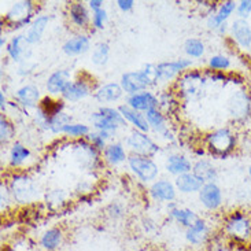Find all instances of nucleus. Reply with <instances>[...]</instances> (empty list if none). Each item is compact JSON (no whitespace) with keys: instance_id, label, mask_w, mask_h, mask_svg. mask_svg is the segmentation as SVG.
I'll list each match as a JSON object with an SVG mask.
<instances>
[{"instance_id":"nucleus-1","label":"nucleus","mask_w":251,"mask_h":251,"mask_svg":"<svg viewBox=\"0 0 251 251\" xmlns=\"http://www.w3.org/2000/svg\"><path fill=\"white\" fill-rule=\"evenodd\" d=\"M223 235L235 246H251V213L231 211L223 221Z\"/></svg>"},{"instance_id":"nucleus-2","label":"nucleus","mask_w":251,"mask_h":251,"mask_svg":"<svg viewBox=\"0 0 251 251\" xmlns=\"http://www.w3.org/2000/svg\"><path fill=\"white\" fill-rule=\"evenodd\" d=\"M206 152L216 159H225L238 147V137L229 128H218L204 136Z\"/></svg>"},{"instance_id":"nucleus-3","label":"nucleus","mask_w":251,"mask_h":251,"mask_svg":"<svg viewBox=\"0 0 251 251\" xmlns=\"http://www.w3.org/2000/svg\"><path fill=\"white\" fill-rule=\"evenodd\" d=\"M207 81L206 75L201 70H188L176 80L175 92L180 100L195 102L204 95Z\"/></svg>"},{"instance_id":"nucleus-4","label":"nucleus","mask_w":251,"mask_h":251,"mask_svg":"<svg viewBox=\"0 0 251 251\" xmlns=\"http://www.w3.org/2000/svg\"><path fill=\"white\" fill-rule=\"evenodd\" d=\"M158 75H156V65L147 63L146 66L136 72H128L121 75L120 85L123 87L126 96L139 94L143 91H149L151 87L158 84Z\"/></svg>"},{"instance_id":"nucleus-5","label":"nucleus","mask_w":251,"mask_h":251,"mask_svg":"<svg viewBox=\"0 0 251 251\" xmlns=\"http://www.w3.org/2000/svg\"><path fill=\"white\" fill-rule=\"evenodd\" d=\"M89 121L94 130L98 132H107L114 135L120 128H123L126 125V121L124 120L123 114L120 113L118 107H110V106H102L99 109L94 111Z\"/></svg>"},{"instance_id":"nucleus-6","label":"nucleus","mask_w":251,"mask_h":251,"mask_svg":"<svg viewBox=\"0 0 251 251\" xmlns=\"http://www.w3.org/2000/svg\"><path fill=\"white\" fill-rule=\"evenodd\" d=\"M7 184L11 191L14 201L18 203H30L39 195V188L33 181V178H30L26 175H22V173L13 175Z\"/></svg>"},{"instance_id":"nucleus-7","label":"nucleus","mask_w":251,"mask_h":251,"mask_svg":"<svg viewBox=\"0 0 251 251\" xmlns=\"http://www.w3.org/2000/svg\"><path fill=\"white\" fill-rule=\"evenodd\" d=\"M34 14V3L32 0H21L15 1L13 6L8 8L4 15V24L11 29H22L26 25H30Z\"/></svg>"},{"instance_id":"nucleus-8","label":"nucleus","mask_w":251,"mask_h":251,"mask_svg":"<svg viewBox=\"0 0 251 251\" xmlns=\"http://www.w3.org/2000/svg\"><path fill=\"white\" fill-rule=\"evenodd\" d=\"M125 146L130 151V154L150 156V158H154L161 150L158 143L151 136H149V133H144V132L136 130V129H133L126 136Z\"/></svg>"},{"instance_id":"nucleus-9","label":"nucleus","mask_w":251,"mask_h":251,"mask_svg":"<svg viewBox=\"0 0 251 251\" xmlns=\"http://www.w3.org/2000/svg\"><path fill=\"white\" fill-rule=\"evenodd\" d=\"M128 166L136 178L142 183H154L159 175V168L156 162L150 156L130 154L128 156Z\"/></svg>"},{"instance_id":"nucleus-10","label":"nucleus","mask_w":251,"mask_h":251,"mask_svg":"<svg viewBox=\"0 0 251 251\" xmlns=\"http://www.w3.org/2000/svg\"><path fill=\"white\" fill-rule=\"evenodd\" d=\"M228 114L235 123H245L251 118V94L247 89L235 91L228 99Z\"/></svg>"},{"instance_id":"nucleus-11","label":"nucleus","mask_w":251,"mask_h":251,"mask_svg":"<svg viewBox=\"0 0 251 251\" xmlns=\"http://www.w3.org/2000/svg\"><path fill=\"white\" fill-rule=\"evenodd\" d=\"M192 66V59L190 58H178L176 61L161 62L156 65V75H158V81L159 82H172L177 80L188 69Z\"/></svg>"},{"instance_id":"nucleus-12","label":"nucleus","mask_w":251,"mask_h":251,"mask_svg":"<svg viewBox=\"0 0 251 251\" xmlns=\"http://www.w3.org/2000/svg\"><path fill=\"white\" fill-rule=\"evenodd\" d=\"M75 144L78 147H75V158L84 169L95 170L102 165L100 159V151L96 150L92 144H89L85 139L77 140Z\"/></svg>"},{"instance_id":"nucleus-13","label":"nucleus","mask_w":251,"mask_h":251,"mask_svg":"<svg viewBox=\"0 0 251 251\" xmlns=\"http://www.w3.org/2000/svg\"><path fill=\"white\" fill-rule=\"evenodd\" d=\"M199 202L206 210L217 211L224 203V194L217 183L203 184V187L198 192Z\"/></svg>"},{"instance_id":"nucleus-14","label":"nucleus","mask_w":251,"mask_h":251,"mask_svg":"<svg viewBox=\"0 0 251 251\" xmlns=\"http://www.w3.org/2000/svg\"><path fill=\"white\" fill-rule=\"evenodd\" d=\"M146 118L150 125V130H152L154 133L159 135L163 140L172 142L175 140V135L172 132L169 126V118L163 114L159 109H152L146 113Z\"/></svg>"},{"instance_id":"nucleus-15","label":"nucleus","mask_w":251,"mask_h":251,"mask_svg":"<svg viewBox=\"0 0 251 251\" xmlns=\"http://www.w3.org/2000/svg\"><path fill=\"white\" fill-rule=\"evenodd\" d=\"M149 194L155 202L170 203V202L176 201L177 188L175 183H172L168 178H158L154 183H151Z\"/></svg>"},{"instance_id":"nucleus-16","label":"nucleus","mask_w":251,"mask_h":251,"mask_svg":"<svg viewBox=\"0 0 251 251\" xmlns=\"http://www.w3.org/2000/svg\"><path fill=\"white\" fill-rule=\"evenodd\" d=\"M211 238H213V235H211L210 225L207 224V221L202 217L188 229H185V240L195 247L209 245Z\"/></svg>"},{"instance_id":"nucleus-17","label":"nucleus","mask_w":251,"mask_h":251,"mask_svg":"<svg viewBox=\"0 0 251 251\" xmlns=\"http://www.w3.org/2000/svg\"><path fill=\"white\" fill-rule=\"evenodd\" d=\"M15 102L20 104L24 110H36L40 106L41 95L40 89L33 84H25L18 88L14 94Z\"/></svg>"},{"instance_id":"nucleus-18","label":"nucleus","mask_w":251,"mask_h":251,"mask_svg":"<svg viewBox=\"0 0 251 251\" xmlns=\"http://www.w3.org/2000/svg\"><path fill=\"white\" fill-rule=\"evenodd\" d=\"M92 92H95L91 82L84 78H77L75 81H70L63 89L61 98L65 102H80L82 99L88 98Z\"/></svg>"},{"instance_id":"nucleus-19","label":"nucleus","mask_w":251,"mask_h":251,"mask_svg":"<svg viewBox=\"0 0 251 251\" xmlns=\"http://www.w3.org/2000/svg\"><path fill=\"white\" fill-rule=\"evenodd\" d=\"M229 36L240 50L249 51L251 48V25L247 20L236 18L232 21Z\"/></svg>"},{"instance_id":"nucleus-20","label":"nucleus","mask_w":251,"mask_h":251,"mask_svg":"<svg viewBox=\"0 0 251 251\" xmlns=\"http://www.w3.org/2000/svg\"><path fill=\"white\" fill-rule=\"evenodd\" d=\"M6 52L11 61L24 63L29 61V58L32 56V48L25 39V34H18L8 41Z\"/></svg>"},{"instance_id":"nucleus-21","label":"nucleus","mask_w":251,"mask_h":251,"mask_svg":"<svg viewBox=\"0 0 251 251\" xmlns=\"http://www.w3.org/2000/svg\"><path fill=\"white\" fill-rule=\"evenodd\" d=\"M125 104L129 106L130 109L146 114L150 110L158 109V96L154 92H151L150 89L149 91H143L139 94L126 96Z\"/></svg>"},{"instance_id":"nucleus-22","label":"nucleus","mask_w":251,"mask_h":251,"mask_svg":"<svg viewBox=\"0 0 251 251\" xmlns=\"http://www.w3.org/2000/svg\"><path fill=\"white\" fill-rule=\"evenodd\" d=\"M236 7H238V1H233V0H225L223 3H220L217 11L207 17V21H206L207 27L217 32L218 27L223 26L224 24H228V20L236 13Z\"/></svg>"},{"instance_id":"nucleus-23","label":"nucleus","mask_w":251,"mask_h":251,"mask_svg":"<svg viewBox=\"0 0 251 251\" xmlns=\"http://www.w3.org/2000/svg\"><path fill=\"white\" fill-rule=\"evenodd\" d=\"M69 21L78 29H87L91 25L92 14L89 7L82 1H73L70 3L68 10Z\"/></svg>"},{"instance_id":"nucleus-24","label":"nucleus","mask_w":251,"mask_h":251,"mask_svg":"<svg viewBox=\"0 0 251 251\" xmlns=\"http://www.w3.org/2000/svg\"><path fill=\"white\" fill-rule=\"evenodd\" d=\"M70 70L68 69H59L55 70L54 73L48 75L47 81H46V91L50 96H61L63 89L66 88L69 82L72 81L70 78Z\"/></svg>"},{"instance_id":"nucleus-25","label":"nucleus","mask_w":251,"mask_h":251,"mask_svg":"<svg viewBox=\"0 0 251 251\" xmlns=\"http://www.w3.org/2000/svg\"><path fill=\"white\" fill-rule=\"evenodd\" d=\"M124 89L120 85V82H107L98 87L94 92V98L99 103H116L124 96Z\"/></svg>"},{"instance_id":"nucleus-26","label":"nucleus","mask_w":251,"mask_h":251,"mask_svg":"<svg viewBox=\"0 0 251 251\" xmlns=\"http://www.w3.org/2000/svg\"><path fill=\"white\" fill-rule=\"evenodd\" d=\"M89 50H91V40L88 36L84 33L72 36L62 46L63 54H66L68 56H78V55L88 52Z\"/></svg>"},{"instance_id":"nucleus-27","label":"nucleus","mask_w":251,"mask_h":251,"mask_svg":"<svg viewBox=\"0 0 251 251\" xmlns=\"http://www.w3.org/2000/svg\"><path fill=\"white\" fill-rule=\"evenodd\" d=\"M192 166H194V163L191 162V159L188 156L175 152V154H170L168 156L165 169L172 176L178 177L181 176V175H185V173H191L192 172Z\"/></svg>"},{"instance_id":"nucleus-28","label":"nucleus","mask_w":251,"mask_h":251,"mask_svg":"<svg viewBox=\"0 0 251 251\" xmlns=\"http://www.w3.org/2000/svg\"><path fill=\"white\" fill-rule=\"evenodd\" d=\"M192 173L203 184L216 183L218 177V170L216 165L207 158H201L192 166Z\"/></svg>"},{"instance_id":"nucleus-29","label":"nucleus","mask_w":251,"mask_h":251,"mask_svg":"<svg viewBox=\"0 0 251 251\" xmlns=\"http://www.w3.org/2000/svg\"><path fill=\"white\" fill-rule=\"evenodd\" d=\"M103 161L110 166H120L124 162H128V152L123 143H109L102 152Z\"/></svg>"},{"instance_id":"nucleus-30","label":"nucleus","mask_w":251,"mask_h":251,"mask_svg":"<svg viewBox=\"0 0 251 251\" xmlns=\"http://www.w3.org/2000/svg\"><path fill=\"white\" fill-rule=\"evenodd\" d=\"M168 209H169V217L175 220L177 224L184 226L185 229H188L201 218L194 210L187 209V207H178L173 202L168 203Z\"/></svg>"},{"instance_id":"nucleus-31","label":"nucleus","mask_w":251,"mask_h":251,"mask_svg":"<svg viewBox=\"0 0 251 251\" xmlns=\"http://www.w3.org/2000/svg\"><path fill=\"white\" fill-rule=\"evenodd\" d=\"M158 109L168 118L176 116L180 110V99L175 89H166L158 95Z\"/></svg>"},{"instance_id":"nucleus-32","label":"nucleus","mask_w":251,"mask_h":251,"mask_svg":"<svg viewBox=\"0 0 251 251\" xmlns=\"http://www.w3.org/2000/svg\"><path fill=\"white\" fill-rule=\"evenodd\" d=\"M118 110H120V113L123 114L124 120L126 121V124L132 125L133 129L140 130V132H144V133H149L150 125L149 123H147L146 114H143V113H139V111H136V110L130 109L126 104L118 106Z\"/></svg>"},{"instance_id":"nucleus-33","label":"nucleus","mask_w":251,"mask_h":251,"mask_svg":"<svg viewBox=\"0 0 251 251\" xmlns=\"http://www.w3.org/2000/svg\"><path fill=\"white\" fill-rule=\"evenodd\" d=\"M30 156H32V151L27 146L21 142H14L8 151V165L14 169L22 168L30 159Z\"/></svg>"},{"instance_id":"nucleus-34","label":"nucleus","mask_w":251,"mask_h":251,"mask_svg":"<svg viewBox=\"0 0 251 251\" xmlns=\"http://www.w3.org/2000/svg\"><path fill=\"white\" fill-rule=\"evenodd\" d=\"M48 24H50V17L48 15L40 14V15L34 17V20L32 21V24L29 25L26 33H25V39H26V41L30 46L37 44L41 40L43 34H44L46 29H47Z\"/></svg>"},{"instance_id":"nucleus-35","label":"nucleus","mask_w":251,"mask_h":251,"mask_svg":"<svg viewBox=\"0 0 251 251\" xmlns=\"http://www.w3.org/2000/svg\"><path fill=\"white\" fill-rule=\"evenodd\" d=\"M63 231L59 226L48 228L47 231L41 233L39 245L44 251H56L63 243Z\"/></svg>"},{"instance_id":"nucleus-36","label":"nucleus","mask_w":251,"mask_h":251,"mask_svg":"<svg viewBox=\"0 0 251 251\" xmlns=\"http://www.w3.org/2000/svg\"><path fill=\"white\" fill-rule=\"evenodd\" d=\"M175 185L181 194H197L203 187V183L192 172L175 177Z\"/></svg>"},{"instance_id":"nucleus-37","label":"nucleus","mask_w":251,"mask_h":251,"mask_svg":"<svg viewBox=\"0 0 251 251\" xmlns=\"http://www.w3.org/2000/svg\"><path fill=\"white\" fill-rule=\"evenodd\" d=\"M184 52L188 58H194V59H199L202 58L206 52V46L204 43L201 39H197V37H191V39H187L185 43H184Z\"/></svg>"},{"instance_id":"nucleus-38","label":"nucleus","mask_w":251,"mask_h":251,"mask_svg":"<svg viewBox=\"0 0 251 251\" xmlns=\"http://www.w3.org/2000/svg\"><path fill=\"white\" fill-rule=\"evenodd\" d=\"M110 58V46L106 41L98 43L91 54V61L96 66H104Z\"/></svg>"},{"instance_id":"nucleus-39","label":"nucleus","mask_w":251,"mask_h":251,"mask_svg":"<svg viewBox=\"0 0 251 251\" xmlns=\"http://www.w3.org/2000/svg\"><path fill=\"white\" fill-rule=\"evenodd\" d=\"M72 117L66 114L65 111L58 113L55 116H51L50 120V132L54 135H63V129L66 128V125L72 124Z\"/></svg>"},{"instance_id":"nucleus-40","label":"nucleus","mask_w":251,"mask_h":251,"mask_svg":"<svg viewBox=\"0 0 251 251\" xmlns=\"http://www.w3.org/2000/svg\"><path fill=\"white\" fill-rule=\"evenodd\" d=\"M207 66H209V70H213V72H228L232 66L231 58L228 55L224 54H216L211 55L207 61Z\"/></svg>"},{"instance_id":"nucleus-41","label":"nucleus","mask_w":251,"mask_h":251,"mask_svg":"<svg viewBox=\"0 0 251 251\" xmlns=\"http://www.w3.org/2000/svg\"><path fill=\"white\" fill-rule=\"evenodd\" d=\"M91 128L88 125L81 123H72L66 125V128L63 129V135L68 136L70 139H75V140H80V139H85L89 135Z\"/></svg>"},{"instance_id":"nucleus-42","label":"nucleus","mask_w":251,"mask_h":251,"mask_svg":"<svg viewBox=\"0 0 251 251\" xmlns=\"http://www.w3.org/2000/svg\"><path fill=\"white\" fill-rule=\"evenodd\" d=\"M14 135H15L14 124L7 118V116H1L0 118V143H1V146L4 147L8 143L13 142Z\"/></svg>"},{"instance_id":"nucleus-43","label":"nucleus","mask_w":251,"mask_h":251,"mask_svg":"<svg viewBox=\"0 0 251 251\" xmlns=\"http://www.w3.org/2000/svg\"><path fill=\"white\" fill-rule=\"evenodd\" d=\"M32 120H33L34 125L40 129V130H50V120H51V116L48 114L46 110L41 109L40 106L36 110H33Z\"/></svg>"},{"instance_id":"nucleus-44","label":"nucleus","mask_w":251,"mask_h":251,"mask_svg":"<svg viewBox=\"0 0 251 251\" xmlns=\"http://www.w3.org/2000/svg\"><path fill=\"white\" fill-rule=\"evenodd\" d=\"M209 246H211V251H235V247H236L225 238L224 235H221L218 238H211Z\"/></svg>"},{"instance_id":"nucleus-45","label":"nucleus","mask_w":251,"mask_h":251,"mask_svg":"<svg viewBox=\"0 0 251 251\" xmlns=\"http://www.w3.org/2000/svg\"><path fill=\"white\" fill-rule=\"evenodd\" d=\"M85 140L89 143V144H92L96 150H99L100 152L104 151V149L107 147V140L104 139V136L100 133V132H98V130H91L89 132V135L85 137Z\"/></svg>"},{"instance_id":"nucleus-46","label":"nucleus","mask_w":251,"mask_h":251,"mask_svg":"<svg viewBox=\"0 0 251 251\" xmlns=\"http://www.w3.org/2000/svg\"><path fill=\"white\" fill-rule=\"evenodd\" d=\"M14 201L11 191L8 188V184L1 183L0 184V210L1 213L8 210V207L11 206V202Z\"/></svg>"},{"instance_id":"nucleus-47","label":"nucleus","mask_w":251,"mask_h":251,"mask_svg":"<svg viewBox=\"0 0 251 251\" xmlns=\"http://www.w3.org/2000/svg\"><path fill=\"white\" fill-rule=\"evenodd\" d=\"M106 214L109 216L111 220H121L125 216V207L123 203L120 202H111V203L106 207Z\"/></svg>"},{"instance_id":"nucleus-48","label":"nucleus","mask_w":251,"mask_h":251,"mask_svg":"<svg viewBox=\"0 0 251 251\" xmlns=\"http://www.w3.org/2000/svg\"><path fill=\"white\" fill-rule=\"evenodd\" d=\"M106 21H107V13L106 10H98L95 13H92V21H91V25L95 30H103L104 25H106Z\"/></svg>"},{"instance_id":"nucleus-49","label":"nucleus","mask_w":251,"mask_h":251,"mask_svg":"<svg viewBox=\"0 0 251 251\" xmlns=\"http://www.w3.org/2000/svg\"><path fill=\"white\" fill-rule=\"evenodd\" d=\"M236 15L240 20H247L251 15V0H240L236 7Z\"/></svg>"},{"instance_id":"nucleus-50","label":"nucleus","mask_w":251,"mask_h":251,"mask_svg":"<svg viewBox=\"0 0 251 251\" xmlns=\"http://www.w3.org/2000/svg\"><path fill=\"white\" fill-rule=\"evenodd\" d=\"M117 7L123 11V13H129L133 10L135 7V1L133 0H117L116 1Z\"/></svg>"},{"instance_id":"nucleus-51","label":"nucleus","mask_w":251,"mask_h":251,"mask_svg":"<svg viewBox=\"0 0 251 251\" xmlns=\"http://www.w3.org/2000/svg\"><path fill=\"white\" fill-rule=\"evenodd\" d=\"M8 106H10V102L7 100V96L6 92L1 89V92H0V110H1V113H3V116L7 113V110H8Z\"/></svg>"},{"instance_id":"nucleus-52","label":"nucleus","mask_w":251,"mask_h":251,"mask_svg":"<svg viewBox=\"0 0 251 251\" xmlns=\"http://www.w3.org/2000/svg\"><path fill=\"white\" fill-rule=\"evenodd\" d=\"M103 4H104V3H103L102 0H89L88 1L89 10H91L92 13H95L98 10H102Z\"/></svg>"},{"instance_id":"nucleus-53","label":"nucleus","mask_w":251,"mask_h":251,"mask_svg":"<svg viewBox=\"0 0 251 251\" xmlns=\"http://www.w3.org/2000/svg\"><path fill=\"white\" fill-rule=\"evenodd\" d=\"M7 44H8V43H7L6 37H4V36H1V37H0V47L1 48L7 47Z\"/></svg>"},{"instance_id":"nucleus-54","label":"nucleus","mask_w":251,"mask_h":251,"mask_svg":"<svg viewBox=\"0 0 251 251\" xmlns=\"http://www.w3.org/2000/svg\"><path fill=\"white\" fill-rule=\"evenodd\" d=\"M247 172H249V177H250V180H251V165L249 166V170H247Z\"/></svg>"}]
</instances>
